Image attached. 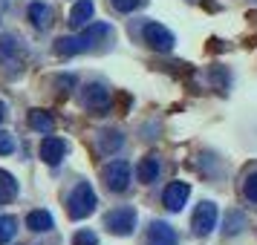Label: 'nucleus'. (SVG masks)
Returning a JSON list of instances; mask_svg holds the SVG:
<instances>
[{"label": "nucleus", "mask_w": 257, "mask_h": 245, "mask_svg": "<svg viewBox=\"0 0 257 245\" xmlns=\"http://www.w3.org/2000/svg\"><path fill=\"white\" fill-rule=\"evenodd\" d=\"M243 213H237V210H234V213H228V228H225V231L228 233H240L243 231Z\"/></svg>", "instance_id": "24"}, {"label": "nucleus", "mask_w": 257, "mask_h": 245, "mask_svg": "<svg viewBox=\"0 0 257 245\" xmlns=\"http://www.w3.org/2000/svg\"><path fill=\"white\" fill-rule=\"evenodd\" d=\"M0 58L9 64V70H21V49H18V41L12 35L0 38Z\"/></svg>", "instance_id": "12"}, {"label": "nucleus", "mask_w": 257, "mask_h": 245, "mask_svg": "<svg viewBox=\"0 0 257 245\" xmlns=\"http://www.w3.org/2000/svg\"><path fill=\"white\" fill-rule=\"evenodd\" d=\"M9 153H15V139H12V133L0 130V156H9Z\"/></svg>", "instance_id": "23"}, {"label": "nucleus", "mask_w": 257, "mask_h": 245, "mask_svg": "<svg viewBox=\"0 0 257 245\" xmlns=\"http://www.w3.org/2000/svg\"><path fill=\"white\" fill-rule=\"evenodd\" d=\"M93 15H95L93 0H78V3L70 9V26H75V29H84V26L93 24Z\"/></svg>", "instance_id": "11"}, {"label": "nucleus", "mask_w": 257, "mask_h": 245, "mask_svg": "<svg viewBox=\"0 0 257 245\" xmlns=\"http://www.w3.org/2000/svg\"><path fill=\"white\" fill-rule=\"evenodd\" d=\"M243 199L245 202H251V205H257V170H248V173L243 176Z\"/></svg>", "instance_id": "19"}, {"label": "nucleus", "mask_w": 257, "mask_h": 245, "mask_svg": "<svg viewBox=\"0 0 257 245\" xmlns=\"http://www.w3.org/2000/svg\"><path fill=\"white\" fill-rule=\"evenodd\" d=\"M145 44L151 49H156V52H171L174 49V44H176V38H174V32L171 29H165L162 24H145Z\"/></svg>", "instance_id": "6"}, {"label": "nucleus", "mask_w": 257, "mask_h": 245, "mask_svg": "<svg viewBox=\"0 0 257 245\" xmlns=\"http://www.w3.org/2000/svg\"><path fill=\"white\" fill-rule=\"evenodd\" d=\"M188 196H191V185L188 182H171V185L165 187V208L168 210H182L185 208V202H188Z\"/></svg>", "instance_id": "7"}, {"label": "nucleus", "mask_w": 257, "mask_h": 245, "mask_svg": "<svg viewBox=\"0 0 257 245\" xmlns=\"http://www.w3.org/2000/svg\"><path fill=\"white\" fill-rule=\"evenodd\" d=\"M29 127L38 130V133H44V136H49L55 130V118L49 116V113H44V110H32L29 113Z\"/></svg>", "instance_id": "16"}, {"label": "nucleus", "mask_w": 257, "mask_h": 245, "mask_svg": "<svg viewBox=\"0 0 257 245\" xmlns=\"http://www.w3.org/2000/svg\"><path fill=\"white\" fill-rule=\"evenodd\" d=\"M64 156H67V141L64 139H58V136H47V139L41 141V159H44L47 164L55 167Z\"/></svg>", "instance_id": "8"}, {"label": "nucleus", "mask_w": 257, "mask_h": 245, "mask_svg": "<svg viewBox=\"0 0 257 245\" xmlns=\"http://www.w3.org/2000/svg\"><path fill=\"white\" fill-rule=\"evenodd\" d=\"M110 3H113V9H116V12H133V9H139L142 3H145V0H110Z\"/></svg>", "instance_id": "21"}, {"label": "nucleus", "mask_w": 257, "mask_h": 245, "mask_svg": "<svg viewBox=\"0 0 257 245\" xmlns=\"http://www.w3.org/2000/svg\"><path fill=\"white\" fill-rule=\"evenodd\" d=\"M52 213L49 210H29L26 213V228L29 231H38V233H44V231H52Z\"/></svg>", "instance_id": "15"}, {"label": "nucleus", "mask_w": 257, "mask_h": 245, "mask_svg": "<svg viewBox=\"0 0 257 245\" xmlns=\"http://www.w3.org/2000/svg\"><path fill=\"white\" fill-rule=\"evenodd\" d=\"M72 245H98V236L93 231H78L72 236Z\"/></svg>", "instance_id": "22"}, {"label": "nucleus", "mask_w": 257, "mask_h": 245, "mask_svg": "<svg viewBox=\"0 0 257 245\" xmlns=\"http://www.w3.org/2000/svg\"><path fill=\"white\" fill-rule=\"evenodd\" d=\"M110 104V90H107L104 84H87L84 87V107H90V110H104Z\"/></svg>", "instance_id": "10"}, {"label": "nucleus", "mask_w": 257, "mask_h": 245, "mask_svg": "<svg viewBox=\"0 0 257 245\" xmlns=\"http://www.w3.org/2000/svg\"><path fill=\"white\" fill-rule=\"evenodd\" d=\"M148 245H179L176 239V231L168 225V222H151V228H148Z\"/></svg>", "instance_id": "9"}, {"label": "nucleus", "mask_w": 257, "mask_h": 245, "mask_svg": "<svg viewBox=\"0 0 257 245\" xmlns=\"http://www.w3.org/2000/svg\"><path fill=\"white\" fill-rule=\"evenodd\" d=\"M3 118H6V104L0 101V121H3Z\"/></svg>", "instance_id": "25"}, {"label": "nucleus", "mask_w": 257, "mask_h": 245, "mask_svg": "<svg viewBox=\"0 0 257 245\" xmlns=\"http://www.w3.org/2000/svg\"><path fill=\"white\" fill-rule=\"evenodd\" d=\"M159 170H162L159 159H156V156H145V159L139 162V167H136V176H139L142 185H151V182L159 179Z\"/></svg>", "instance_id": "13"}, {"label": "nucleus", "mask_w": 257, "mask_h": 245, "mask_svg": "<svg viewBox=\"0 0 257 245\" xmlns=\"http://www.w3.org/2000/svg\"><path fill=\"white\" fill-rule=\"evenodd\" d=\"M29 21H32L35 29H49V24H52V9H49L47 3L35 0V3H29Z\"/></svg>", "instance_id": "14"}, {"label": "nucleus", "mask_w": 257, "mask_h": 245, "mask_svg": "<svg viewBox=\"0 0 257 245\" xmlns=\"http://www.w3.org/2000/svg\"><path fill=\"white\" fill-rule=\"evenodd\" d=\"M95 205H98V196H95L93 185L90 182H78V185L72 187L70 199H67V213H70L72 219H87L95 210Z\"/></svg>", "instance_id": "2"}, {"label": "nucleus", "mask_w": 257, "mask_h": 245, "mask_svg": "<svg viewBox=\"0 0 257 245\" xmlns=\"http://www.w3.org/2000/svg\"><path fill=\"white\" fill-rule=\"evenodd\" d=\"M98 144H101L104 153H113V150H118V147L124 144V139H121V133L113 130V133H101V141H98Z\"/></svg>", "instance_id": "20"}, {"label": "nucleus", "mask_w": 257, "mask_h": 245, "mask_svg": "<svg viewBox=\"0 0 257 245\" xmlns=\"http://www.w3.org/2000/svg\"><path fill=\"white\" fill-rule=\"evenodd\" d=\"M15 233H18V219L9 216V213H0V245L12 242Z\"/></svg>", "instance_id": "18"}, {"label": "nucleus", "mask_w": 257, "mask_h": 245, "mask_svg": "<svg viewBox=\"0 0 257 245\" xmlns=\"http://www.w3.org/2000/svg\"><path fill=\"white\" fill-rule=\"evenodd\" d=\"M104 228L116 236H130L136 228V210L133 208H116L104 216Z\"/></svg>", "instance_id": "4"}, {"label": "nucleus", "mask_w": 257, "mask_h": 245, "mask_svg": "<svg viewBox=\"0 0 257 245\" xmlns=\"http://www.w3.org/2000/svg\"><path fill=\"white\" fill-rule=\"evenodd\" d=\"M104 185L107 190H113V193H124L130 187V164L124 159H116V162H110L104 167Z\"/></svg>", "instance_id": "5"}, {"label": "nucleus", "mask_w": 257, "mask_h": 245, "mask_svg": "<svg viewBox=\"0 0 257 245\" xmlns=\"http://www.w3.org/2000/svg\"><path fill=\"white\" fill-rule=\"evenodd\" d=\"M18 196V182H15L12 173H6V170H0V202L6 205V202H12Z\"/></svg>", "instance_id": "17"}, {"label": "nucleus", "mask_w": 257, "mask_h": 245, "mask_svg": "<svg viewBox=\"0 0 257 245\" xmlns=\"http://www.w3.org/2000/svg\"><path fill=\"white\" fill-rule=\"evenodd\" d=\"M113 35V29L110 24H90L84 29L81 35H72V38H58L55 41V55L61 58H70V55H81L87 49H93L101 38H110Z\"/></svg>", "instance_id": "1"}, {"label": "nucleus", "mask_w": 257, "mask_h": 245, "mask_svg": "<svg viewBox=\"0 0 257 245\" xmlns=\"http://www.w3.org/2000/svg\"><path fill=\"white\" fill-rule=\"evenodd\" d=\"M217 219H220V208H217V202H199L197 210H194V216H191V228L197 236H208L214 228H217Z\"/></svg>", "instance_id": "3"}]
</instances>
